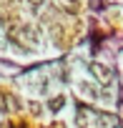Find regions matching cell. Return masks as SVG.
<instances>
[{"label": "cell", "instance_id": "obj_1", "mask_svg": "<svg viewBox=\"0 0 123 128\" xmlns=\"http://www.w3.org/2000/svg\"><path fill=\"white\" fill-rule=\"evenodd\" d=\"M90 73H93V78H96L98 83H103V86H108V83L113 80V73H110L106 66H100V63H90Z\"/></svg>", "mask_w": 123, "mask_h": 128}, {"label": "cell", "instance_id": "obj_2", "mask_svg": "<svg viewBox=\"0 0 123 128\" xmlns=\"http://www.w3.org/2000/svg\"><path fill=\"white\" fill-rule=\"evenodd\" d=\"M13 108H18V100L8 93H0V110H13Z\"/></svg>", "mask_w": 123, "mask_h": 128}, {"label": "cell", "instance_id": "obj_5", "mask_svg": "<svg viewBox=\"0 0 123 128\" xmlns=\"http://www.w3.org/2000/svg\"><path fill=\"white\" fill-rule=\"evenodd\" d=\"M60 3H63V5L68 8V10H76V5H78V3H76V0H60Z\"/></svg>", "mask_w": 123, "mask_h": 128}, {"label": "cell", "instance_id": "obj_4", "mask_svg": "<svg viewBox=\"0 0 123 128\" xmlns=\"http://www.w3.org/2000/svg\"><path fill=\"white\" fill-rule=\"evenodd\" d=\"M63 103H66V98H53L48 106H50V110H58V108H63Z\"/></svg>", "mask_w": 123, "mask_h": 128}, {"label": "cell", "instance_id": "obj_6", "mask_svg": "<svg viewBox=\"0 0 123 128\" xmlns=\"http://www.w3.org/2000/svg\"><path fill=\"white\" fill-rule=\"evenodd\" d=\"M30 3H33V5H40V3H45V0H30Z\"/></svg>", "mask_w": 123, "mask_h": 128}, {"label": "cell", "instance_id": "obj_3", "mask_svg": "<svg viewBox=\"0 0 123 128\" xmlns=\"http://www.w3.org/2000/svg\"><path fill=\"white\" fill-rule=\"evenodd\" d=\"M98 123H100V126H106V128H113V126H118V120H116L113 116H108V113H100V116H98Z\"/></svg>", "mask_w": 123, "mask_h": 128}]
</instances>
